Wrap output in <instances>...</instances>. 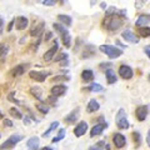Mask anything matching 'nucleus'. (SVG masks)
Wrapping results in <instances>:
<instances>
[{
	"instance_id": "obj_1",
	"label": "nucleus",
	"mask_w": 150,
	"mask_h": 150,
	"mask_svg": "<svg viewBox=\"0 0 150 150\" xmlns=\"http://www.w3.org/2000/svg\"><path fill=\"white\" fill-rule=\"evenodd\" d=\"M103 25H104V28L108 31L114 33L123 25V18L120 16V14H116V13L110 14V15H106V18L104 19Z\"/></svg>"
},
{
	"instance_id": "obj_2",
	"label": "nucleus",
	"mask_w": 150,
	"mask_h": 150,
	"mask_svg": "<svg viewBox=\"0 0 150 150\" xmlns=\"http://www.w3.org/2000/svg\"><path fill=\"white\" fill-rule=\"evenodd\" d=\"M54 29L59 33L60 36H62V41H63L65 48H70V46H71V36H70L69 31L65 29L62 24H58V23L54 24Z\"/></svg>"
},
{
	"instance_id": "obj_3",
	"label": "nucleus",
	"mask_w": 150,
	"mask_h": 150,
	"mask_svg": "<svg viewBox=\"0 0 150 150\" xmlns=\"http://www.w3.org/2000/svg\"><path fill=\"white\" fill-rule=\"evenodd\" d=\"M99 49L101 53H104L109 59H116L123 55V50H120L116 48V46H112V45H100Z\"/></svg>"
},
{
	"instance_id": "obj_4",
	"label": "nucleus",
	"mask_w": 150,
	"mask_h": 150,
	"mask_svg": "<svg viewBox=\"0 0 150 150\" xmlns=\"http://www.w3.org/2000/svg\"><path fill=\"white\" fill-rule=\"evenodd\" d=\"M21 139H23V137H21V135H19V134L10 135V137H9L5 142L0 145V150H10V149H13Z\"/></svg>"
},
{
	"instance_id": "obj_5",
	"label": "nucleus",
	"mask_w": 150,
	"mask_h": 150,
	"mask_svg": "<svg viewBox=\"0 0 150 150\" xmlns=\"http://www.w3.org/2000/svg\"><path fill=\"white\" fill-rule=\"evenodd\" d=\"M116 125L118 128L121 130H126L129 129V121L126 119V115H125V111L124 109H120V111L118 112V116H116Z\"/></svg>"
},
{
	"instance_id": "obj_6",
	"label": "nucleus",
	"mask_w": 150,
	"mask_h": 150,
	"mask_svg": "<svg viewBox=\"0 0 150 150\" xmlns=\"http://www.w3.org/2000/svg\"><path fill=\"white\" fill-rule=\"evenodd\" d=\"M50 75L49 71H36V70H33V71L29 73V76L30 79H33V80H35L38 83H43L46 80V78H48Z\"/></svg>"
},
{
	"instance_id": "obj_7",
	"label": "nucleus",
	"mask_w": 150,
	"mask_h": 150,
	"mask_svg": "<svg viewBox=\"0 0 150 150\" xmlns=\"http://www.w3.org/2000/svg\"><path fill=\"white\" fill-rule=\"evenodd\" d=\"M119 75H120V78L125 79V80H129V79L133 78V69H131L129 65H120Z\"/></svg>"
},
{
	"instance_id": "obj_8",
	"label": "nucleus",
	"mask_w": 150,
	"mask_h": 150,
	"mask_svg": "<svg viewBox=\"0 0 150 150\" xmlns=\"http://www.w3.org/2000/svg\"><path fill=\"white\" fill-rule=\"evenodd\" d=\"M112 143H114V145L118 149H121L126 145V138L123 134L116 133V134H114V137H112Z\"/></svg>"
},
{
	"instance_id": "obj_9",
	"label": "nucleus",
	"mask_w": 150,
	"mask_h": 150,
	"mask_svg": "<svg viewBox=\"0 0 150 150\" xmlns=\"http://www.w3.org/2000/svg\"><path fill=\"white\" fill-rule=\"evenodd\" d=\"M148 109H149L148 105H142V106L137 108V110H135V115H137V119L139 121H144L145 119H146L148 112H149Z\"/></svg>"
},
{
	"instance_id": "obj_10",
	"label": "nucleus",
	"mask_w": 150,
	"mask_h": 150,
	"mask_svg": "<svg viewBox=\"0 0 150 150\" xmlns=\"http://www.w3.org/2000/svg\"><path fill=\"white\" fill-rule=\"evenodd\" d=\"M86 131H88V124L85 123V121H80V123L75 126L74 134H75L76 138H80V137H83V135L86 134Z\"/></svg>"
},
{
	"instance_id": "obj_11",
	"label": "nucleus",
	"mask_w": 150,
	"mask_h": 150,
	"mask_svg": "<svg viewBox=\"0 0 150 150\" xmlns=\"http://www.w3.org/2000/svg\"><path fill=\"white\" fill-rule=\"evenodd\" d=\"M67 90H68V88L65 86V85H55V86H53L50 89V94L53 96H55V98H59V96H63L65 93H67Z\"/></svg>"
},
{
	"instance_id": "obj_12",
	"label": "nucleus",
	"mask_w": 150,
	"mask_h": 150,
	"mask_svg": "<svg viewBox=\"0 0 150 150\" xmlns=\"http://www.w3.org/2000/svg\"><path fill=\"white\" fill-rule=\"evenodd\" d=\"M121 36H123V39L126 40L128 43H131V44H138V43H139L138 36L135 35L133 31H130V30H125V31H123Z\"/></svg>"
},
{
	"instance_id": "obj_13",
	"label": "nucleus",
	"mask_w": 150,
	"mask_h": 150,
	"mask_svg": "<svg viewBox=\"0 0 150 150\" xmlns=\"http://www.w3.org/2000/svg\"><path fill=\"white\" fill-rule=\"evenodd\" d=\"M106 126L108 125H106V123H104V121H101V124H98L95 126H93V129L90 130V137L94 138V137H96V135H100L103 131L105 130Z\"/></svg>"
},
{
	"instance_id": "obj_14",
	"label": "nucleus",
	"mask_w": 150,
	"mask_h": 150,
	"mask_svg": "<svg viewBox=\"0 0 150 150\" xmlns=\"http://www.w3.org/2000/svg\"><path fill=\"white\" fill-rule=\"evenodd\" d=\"M76 120H79V108L74 109L70 114L65 116V123L67 124H74Z\"/></svg>"
},
{
	"instance_id": "obj_15",
	"label": "nucleus",
	"mask_w": 150,
	"mask_h": 150,
	"mask_svg": "<svg viewBox=\"0 0 150 150\" xmlns=\"http://www.w3.org/2000/svg\"><path fill=\"white\" fill-rule=\"evenodd\" d=\"M15 25L18 30H24L26 29V26L29 25V20L25 16H19L15 19Z\"/></svg>"
},
{
	"instance_id": "obj_16",
	"label": "nucleus",
	"mask_w": 150,
	"mask_h": 150,
	"mask_svg": "<svg viewBox=\"0 0 150 150\" xmlns=\"http://www.w3.org/2000/svg\"><path fill=\"white\" fill-rule=\"evenodd\" d=\"M56 51H58V43H54V45L51 46V48L46 51V53L44 54V56H43L45 62H50V60L54 58V55H55Z\"/></svg>"
},
{
	"instance_id": "obj_17",
	"label": "nucleus",
	"mask_w": 150,
	"mask_h": 150,
	"mask_svg": "<svg viewBox=\"0 0 150 150\" xmlns=\"http://www.w3.org/2000/svg\"><path fill=\"white\" fill-rule=\"evenodd\" d=\"M39 143H40V140L38 137H33L30 138L29 140H28V143H26V146L29 150H38L39 149Z\"/></svg>"
},
{
	"instance_id": "obj_18",
	"label": "nucleus",
	"mask_w": 150,
	"mask_h": 150,
	"mask_svg": "<svg viewBox=\"0 0 150 150\" xmlns=\"http://www.w3.org/2000/svg\"><path fill=\"white\" fill-rule=\"evenodd\" d=\"M44 25H45L44 21L38 23V24L30 30V35H31V36H39L41 33H43V30H44Z\"/></svg>"
},
{
	"instance_id": "obj_19",
	"label": "nucleus",
	"mask_w": 150,
	"mask_h": 150,
	"mask_svg": "<svg viewBox=\"0 0 150 150\" xmlns=\"http://www.w3.org/2000/svg\"><path fill=\"white\" fill-rule=\"evenodd\" d=\"M99 108H100L99 103H98L95 99H91L86 105V111L88 112H95V111L99 110Z\"/></svg>"
},
{
	"instance_id": "obj_20",
	"label": "nucleus",
	"mask_w": 150,
	"mask_h": 150,
	"mask_svg": "<svg viewBox=\"0 0 150 150\" xmlns=\"http://www.w3.org/2000/svg\"><path fill=\"white\" fill-rule=\"evenodd\" d=\"M149 21H150V16L148 15V14H144V15H140L138 18V20H137V26L140 28V26H146L149 24Z\"/></svg>"
},
{
	"instance_id": "obj_21",
	"label": "nucleus",
	"mask_w": 150,
	"mask_h": 150,
	"mask_svg": "<svg viewBox=\"0 0 150 150\" xmlns=\"http://www.w3.org/2000/svg\"><path fill=\"white\" fill-rule=\"evenodd\" d=\"M25 69H26V65H18V67L14 68L11 71H10V75L11 76H19V75H23L25 73Z\"/></svg>"
},
{
	"instance_id": "obj_22",
	"label": "nucleus",
	"mask_w": 150,
	"mask_h": 150,
	"mask_svg": "<svg viewBox=\"0 0 150 150\" xmlns=\"http://www.w3.org/2000/svg\"><path fill=\"white\" fill-rule=\"evenodd\" d=\"M105 76H106V80L109 84H115L116 83V75L110 68L105 70Z\"/></svg>"
},
{
	"instance_id": "obj_23",
	"label": "nucleus",
	"mask_w": 150,
	"mask_h": 150,
	"mask_svg": "<svg viewBox=\"0 0 150 150\" xmlns=\"http://www.w3.org/2000/svg\"><path fill=\"white\" fill-rule=\"evenodd\" d=\"M81 79H83V81H85V83L91 81L93 79H94V73H93V70L85 69V70H84V71L81 73Z\"/></svg>"
},
{
	"instance_id": "obj_24",
	"label": "nucleus",
	"mask_w": 150,
	"mask_h": 150,
	"mask_svg": "<svg viewBox=\"0 0 150 150\" xmlns=\"http://www.w3.org/2000/svg\"><path fill=\"white\" fill-rule=\"evenodd\" d=\"M58 20L60 21V24H64L65 26H70L73 24V19L70 18L69 15H64V14L58 15Z\"/></svg>"
},
{
	"instance_id": "obj_25",
	"label": "nucleus",
	"mask_w": 150,
	"mask_h": 150,
	"mask_svg": "<svg viewBox=\"0 0 150 150\" xmlns=\"http://www.w3.org/2000/svg\"><path fill=\"white\" fill-rule=\"evenodd\" d=\"M8 51H9V48L5 44H0V63H4V60H5L8 55Z\"/></svg>"
},
{
	"instance_id": "obj_26",
	"label": "nucleus",
	"mask_w": 150,
	"mask_h": 150,
	"mask_svg": "<svg viewBox=\"0 0 150 150\" xmlns=\"http://www.w3.org/2000/svg\"><path fill=\"white\" fill-rule=\"evenodd\" d=\"M30 94L34 98H36L38 100H41V96H43V91H41V89L40 88H36V86L30 89Z\"/></svg>"
},
{
	"instance_id": "obj_27",
	"label": "nucleus",
	"mask_w": 150,
	"mask_h": 150,
	"mask_svg": "<svg viewBox=\"0 0 150 150\" xmlns=\"http://www.w3.org/2000/svg\"><path fill=\"white\" fill-rule=\"evenodd\" d=\"M138 34L142 38H148L150 35V29L148 26H140L138 28Z\"/></svg>"
},
{
	"instance_id": "obj_28",
	"label": "nucleus",
	"mask_w": 150,
	"mask_h": 150,
	"mask_svg": "<svg viewBox=\"0 0 150 150\" xmlns=\"http://www.w3.org/2000/svg\"><path fill=\"white\" fill-rule=\"evenodd\" d=\"M36 109L39 110L40 112H43V114H48L49 110H50V108L46 105L45 103H41L40 101V103H38V104H36Z\"/></svg>"
},
{
	"instance_id": "obj_29",
	"label": "nucleus",
	"mask_w": 150,
	"mask_h": 150,
	"mask_svg": "<svg viewBox=\"0 0 150 150\" xmlns=\"http://www.w3.org/2000/svg\"><path fill=\"white\" fill-rule=\"evenodd\" d=\"M9 114H10L13 118H15V119H21L23 118V114H21V111L16 109V108H10V110H9Z\"/></svg>"
},
{
	"instance_id": "obj_30",
	"label": "nucleus",
	"mask_w": 150,
	"mask_h": 150,
	"mask_svg": "<svg viewBox=\"0 0 150 150\" xmlns=\"http://www.w3.org/2000/svg\"><path fill=\"white\" fill-rule=\"evenodd\" d=\"M86 90L89 91H95V93H100V91H104V88H103L100 84H95V83H93L90 86H89Z\"/></svg>"
},
{
	"instance_id": "obj_31",
	"label": "nucleus",
	"mask_w": 150,
	"mask_h": 150,
	"mask_svg": "<svg viewBox=\"0 0 150 150\" xmlns=\"http://www.w3.org/2000/svg\"><path fill=\"white\" fill-rule=\"evenodd\" d=\"M58 62H60V65H63V67H67L69 65V60H68V54H60V56L58 58Z\"/></svg>"
},
{
	"instance_id": "obj_32",
	"label": "nucleus",
	"mask_w": 150,
	"mask_h": 150,
	"mask_svg": "<svg viewBox=\"0 0 150 150\" xmlns=\"http://www.w3.org/2000/svg\"><path fill=\"white\" fill-rule=\"evenodd\" d=\"M58 126H59V123H58V121H54V123H51V125L49 126V129L43 134V137H48V135L51 133V131H54L56 128H58Z\"/></svg>"
},
{
	"instance_id": "obj_33",
	"label": "nucleus",
	"mask_w": 150,
	"mask_h": 150,
	"mask_svg": "<svg viewBox=\"0 0 150 150\" xmlns=\"http://www.w3.org/2000/svg\"><path fill=\"white\" fill-rule=\"evenodd\" d=\"M64 137H65V130H64V129H60V130H59V134L56 135L55 138H53V143H58V142H60V140H63V139H64Z\"/></svg>"
},
{
	"instance_id": "obj_34",
	"label": "nucleus",
	"mask_w": 150,
	"mask_h": 150,
	"mask_svg": "<svg viewBox=\"0 0 150 150\" xmlns=\"http://www.w3.org/2000/svg\"><path fill=\"white\" fill-rule=\"evenodd\" d=\"M133 138H134L135 146H139V145L142 144V137H140V134L137 133V131H134V133H133Z\"/></svg>"
},
{
	"instance_id": "obj_35",
	"label": "nucleus",
	"mask_w": 150,
	"mask_h": 150,
	"mask_svg": "<svg viewBox=\"0 0 150 150\" xmlns=\"http://www.w3.org/2000/svg\"><path fill=\"white\" fill-rule=\"evenodd\" d=\"M62 80L68 81V80H70V78L68 76V75H59V76L53 78V80H51V81H62Z\"/></svg>"
},
{
	"instance_id": "obj_36",
	"label": "nucleus",
	"mask_w": 150,
	"mask_h": 150,
	"mask_svg": "<svg viewBox=\"0 0 150 150\" xmlns=\"http://www.w3.org/2000/svg\"><path fill=\"white\" fill-rule=\"evenodd\" d=\"M58 3V0H43V5L45 6H54Z\"/></svg>"
},
{
	"instance_id": "obj_37",
	"label": "nucleus",
	"mask_w": 150,
	"mask_h": 150,
	"mask_svg": "<svg viewBox=\"0 0 150 150\" xmlns=\"http://www.w3.org/2000/svg\"><path fill=\"white\" fill-rule=\"evenodd\" d=\"M103 145H104V142H99V143H96L95 145H93L89 150H103Z\"/></svg>"
},
{
	"instance_id": "obj_38",
	"label": "nucleus",
	"mask_w": 150,
	"mask_h": 150,
	"mask_svg": "<svg viewBox=\"0 0 150 150\" xmlns=\"http://www.w3.org/2000/svg\"><path fill=\"white\" fill-rule=\"evenodd\" d=\"M8 99H9V101H13V103H15V104L20 105V101H18L15 98H14V91H11L10 94H9V95H8Z\"/></svg>"
},
{
	"instance_id": "obj_39",
	"label": "nucleus",
	"mask_w": 150,
	"mask_h": 150,
	"mask_svg": "<svg viewBox=\"0 0 150 150\" xmlns=\"http://www.w3.org/2000/svg\"><path fill=\"white\" fill-rule=\"evenodd\" d=\"M48 103H50V104L55 105V104H56V98H55V96H53V95L49 96V98H48Z\"/></svg>"
},
{
	"instance_id": "obj_40",
	"label": "nucleus",
	"mask_w": 150,
	"mask_h": 150,
	"mask_svg": "<svg viewBox=\"0 0 150 150\" xmlns=\"http://www.w3.org/2000/svg\"><path fill=\"white\" fill-rule=\"evenodd\" d=\"M4 125L5 126H13V123L9 119H4Z\"/></svg>"
},
{
	"instance_id": "obj_41",
	"label": "nucleus",
	"mask_w": 150,
	"mask_h": 150,
	"mask_svg": "<svg viewBox=\"0 0 150 150\" xmlns=\"http://www.w3.org/2000/svg\"><path fill=\"white\" fill-rule=\"evenodd\" d=\"M14 23H15V19L14 20H11L10 23H9V25H8V31H10L13 29V25H14Z\"/></svg>"
},
{
	"instance_id": "obj_42",
	"label": "nucleus",
	"mask_w": 150,
	"mask_h": 150,
	"mask_svg": "<svg viewBox=\"0 0 150 150\" xmlns=\"http://www.w3.org/2000/svg\"><path fill=\"white\" fill-rule=\"evenodd\" d=\"M144 50H145V54H146V56H150V46L146 45V46L144 48Z\"/></svg>"
},
{
	"instance_id": "obj_43",
	"label": "nucleus",
	"mask_w": 150,
	"mask_h": 150,
	"mask_svg": "<svg viewBox=\"0 0 150 150\" xmlns=\"http://www.w3.org/2000/svg\"><path fill=\"white\" fill-rule=\"evenodd\" d=\"M135 5H137V8L139 9V8H142V6L144 5V3H143V1H140V0H137V4H135Z\"/></svg>"
},
{
	"instance_id": "obj_44",
	"label": "nucleus",
	"mask_w": 150,
	"mask_h": 150,
	"mask_svg": "<svg viewBox=\"0 0 150 150\" xmlns=\"http://www.w3.org/2000/svg\"><path fill=\"white\" fill-rule=\"evenodd\" d=\"M53 36V34H51V33H48V34H46V36H45V40H48V39H50V38Z\"/></svg>"
},
{
	"instance_id": "obj_45",
	"label": "nucleus",
	"mask_w": 150,
	"mask_h": 150,
	"mask_svg": "<svg viewBox=\"0 0 150 150\" xmlns=\"http://www.w3.org/2000/svg\"><path fill=\"white\" fill-rule=\"evenodd\" d=\"M3 24H4L3 19H0V33H1V29H3Z\"/></svg>"
},
{
	"instance_id": "obj_46",
	"label": "nucleus",
	"mask_w": 150,
	"mask_h": 150,
	"mask_svg": "<svg viewBox=\"0 0 150 150\" xmlns=\"http://www.w3.org/2000/svg\"><path fill=\"white\" fill-rule=\"evenodd\" d=\"M41 150H53V149H51V148H49V146H45V148H43Z\"/></svg>"
},
{
	"instance_id": "obj_47",
	"label": "nucleus",
	"mask_w": 150,
	"mask_h": 150,
	"mask_svg": "<svg viewBox=\"0 0 150 150\" xmlns=\"http://www.w3.org/2000/svg\"><path fill=\"white\" fill-rule=\"evenodd\" d=\"M0 119H3V112H1V110H0Z\"/></svg>"
},
{
	"instance_id": "obj_48",
	"label": "nucleus",
	"mask_w": 150,
	"mask_h": 150,
	"mask_svg": "<svg viewBox=\"0 0 150 150\" xmlns=\"http://www.w3.org/2000/svg\"><path fill=\"white\" fill-rule=\"evenodd\" d=\"M0 138H1V134H0Z\"/></svg>"
}]
</instances>
